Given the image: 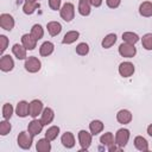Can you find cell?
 Instances as JSON below:
<instances>
[{"mask_svg": "<svg viewBox=\"0 0 152 152\" xmlns=\"http://www.w3.org/2000/svg\"><path fill=\"white\" fill-rule=\"evenodd\" d=\"M17 142L20 148L30 150L32 146V142H33V135L28 131H23L19 133V135L17 138Z\"/></svg>", "mask_w": 152, "mask_h": 152, "instance_id": "1", "label": "cell"}, {"mask_svg": "<svg viewBox=\"0 0 152 152\" xmlns=\"http://www.w3.org/2000/svg\"><path fill=\"white\" fill-rule=\"evenodd\" d=\"M59 14L64 21H66V23L71 21L75 17V6L71 2H65L59 10Z\"/></svg>", "mask_w": 152, "mask_h": 152, "instance_id": "2", "label": "cell"}, {"mask_svg": "<svg viewBox=\"0 0 152 152\" xmlns=\"http://www.w3.org/2000/svg\"><path fill=\"white\" fill-rule=\"evenodd\" d=\"M24 66H25V70H26V71H28V72H31V74H34V72H38V71L40 70V68H42V62H40L37 57L30 56V57H27V58L25 59Z\"/></svg>", "mask_w": 152, "mask_h": 152, "instance_id": "3", "label": "cell"}, {"mask_svg": "<svg viewBox=\"0 0 152 152\" xmlns=\"http://www.w3.org/2000/svg\"><path fill=\"white\" fill-rule=\"evenodd\" d=\"M129 137H131V132L127 128H120L115 133V144L121 148H124L127 145Z\"/></svg>", "mask_w": 152, "mask_h": 152, "instance_id": "4", "label": "cell"}, {"mask_svg": "<svg viewBox=\"0 0 152 152\" xmlns=\"http://www.w3.org/2000/svg\"><path fill=\"white\" fill-rule=\"evenodd\" d=\"M119 53L121 57H125V58H133L137 53V49L133 44H128V43H122L120 44L119 46Z\"/></svg>", "mask_w": 152, "mask_h": 152, "instance_id": "5", "label": "cell"}, {"mask_svg": "<svg viewBox=\"0 0 152 152\" xmlns=\"http://www.w3.org/2000/svg\"><path fill=\"white\" fill-rule=\"evenodd\" d=\"M91 139H93V134L86 129H81L78 132V142L81 145L82 150H88L91 145Z\"/></svg>", "mask_w": 152, "mask_h": 152, "instance_id": "6", "label": "cell"}, {"mask_svg": "<svg viewBox=\"0 0 152 152\" xmlns=\"http://www.w3.org/2000/svg\"><path fill=\"white\" fill-rule=\"evenodd\" d=\"M0 26L6 31H12L14 27V18L8 13L0 14Z\"/></svg>", "mask_w": 152, "mask_h": 152, "instance_id": "7", "label": "cell"}, {"mask_svg": "<svg viewBox=\"0 0 152 152\" xmlns=\"http://www.w3.org/2000/svg\"><path fill=\"white\" fill-rule=\"evenodd\" d=\"M14 68V61L10 55H2L0 58V69L4 72H8L13 70Z\"/></svg>", "mask_w": 152, "mask_h": 152, "instance_id": "8", "label": "cell"}, {"mask_svg": "<svg viewBox=\"0 0 152 152\" xmlns=\"http://www.w3.org/2000/svg\"><path fill=\"white\" fill-rule=\"evenodd\" d=\"M134 64L131 62H122L119 65V74L122 77H131L134 74Z\"/></svg>", "mask_w": 152, "mask_h": 152, "instance_id": "9", "label": "cell"}, {"mask_svg": "<svg viewBox=\"0 0 152 152\" xmlns=\"http://www.w3.org/2000/svg\"><path fill=\"white\" fill-rule=\"evenodd\" d=\"M43 109H44V104L40 100L34 99L30 102V116H32L33 119L37 118L39 114H42Z\"/></svg>", "mask_w": 152, "mask_h": 152, "instance_id": "10", "label": "cell"}, {"mask_svg": "<svg viewBox=\"0 0 152 152\" xmlns=\"http://www.w3.org/2000/svg\"><path fill=\"white\" fill-rule=\"evenodd\" d=\"M15 114L19 118H26L27 115H30V103L25 100L19 101L15 107Z\"/></svg>", "mask_w": 152, "mask_h": 152, "instance_id": "11", "label": "cell"}, {"mask_svg": "<svg viewBox=\"0 0 152 152\" xmlns=\"http://www.w3.org/2000/svg\"><path fill=\"white\" fill-rule=\"evenodd\" d=\"M43 127H44V125H43V122L40 121V120H38V119H33V120H31L30 122H28V125H27V131L33 135V137H36V135H38L42 131H43Z\"/></svg>", "mask_w": 152, "mask_h": 152, "instance_id": "12", "label": "cell"}, {"mask_svg": "<svg viewBox=\"0 0 152 152\" xmlns=\"http://www.w3.org/2000/svg\"><path fill=\"white\" fill-rule=\"evenodd\" d=\"M132 119H133V115L128 109H120L116 113V120H118L119 124L127 125L132 121Z\"/></svg>", "mask_w": 152, "mask_h": 152, "instance_id": "13", "label": "cell"}, {"mask_svg": "<svg viewBox=\"0 0 152 152\" xmlns=\"http://www.w3.org/2000/svg\"><path fill=\"white\" fill-rule=\"evenodd\" d=\"M37 39L31 34V33H25L21 36V44L27 49V50H33L37 46Z\"/></svg>", "mask_w": 152, "mask_h": 152, "instance_id": "14", "label": "cell"}, {"mask_svg": "<svg viewBox=\"0 0 152 152\" xmlns=\"http://www.w3.org/2000/svg\"><path fill=\"white\" fill-rule=\"evenodd\" d=\"M40 115H42V116H40V121L43 122L44 126L51 124V122L53 121V119H55V112H53V109L50 108V107L44 108Z\"/></svg>", "mask_w": 152, "mask_h": 152, "instance_id": "15", "label": "cell"}, {"mask_svg": "<svg viewBox=\"0 0 152 152\" xmlns=\"http://www.w3.org/2000/svg\"><path fill=\"white\" fill-rule=\"evenodd\" d=\"M39 8V2L36 0H25L24 6H23V12L25 14H33L36 10Z\"/></svg>", "mask_w": 152, "mask_h": 152, "instance_id": "16", "label": "cell"}, {"mask_svg": "<svg viewBox=\"0 0 152 152\" xmlns=\"http://www.w3.org/2000/svg\"><path fill=\"white\" fill-rule=\"evenodd\" d=\"M26 51H27V49H26L23 44H14V45L12 46V52H13V55H14L18 59H26V58H27Z\"/></svg>", "mask_w": 152, "mask_h": 152, "instance_id": "17", "label": "cell"}, {"mask_svg": "<svg viewBox=\"0 0 152 152\" xmlns=\"http://www.w3.org/2000/svg\"><path fill=\"white\" fill-rule=\"evenodd\" d=\"M61 142L64 147L66 148H72L75 146V137L71 132H65L62 138H61Z\"/></svg>", "mask_w": 152, "mask_h": 152, "instance_id": "18", "label": "cell"}, {"mask_svg": "<svg viewBox=\"0 0 152 152\" xmlns=\"http://www.w3.org/2000/svg\"><path fill=\"white\" fill-rule=\"evenodd\" d=\"M91 11V2L90 0H80L78 1V13L83 17H87L90 14Z\"/></svg>", "mask_w": 152, "mask_h": 152, "instance_id": "19", "label": "cell"}, {"mask_svg": "<svg viewBox=\"0 0 152 152\" xmlns=\"http://www.w3.org/2000/svg\"><path fill=\"white\" fill-rule=\"evenodd\" d=\"M53 50H55L53 43L46 40V42H44V43L40 45V48H39V55L43 56V57H48V56H50V55L53 52Z\"/></svg>", "mask_w": 152, "mask_h": 152, "instance_id": "20", "label": "cell"}, {"mask_svg": "<svg viewBox=\"0 0 152 152\" xmlns=\"http://www.w3.org/2000/svg\"><path fill=\"white\" fill-rule=\"evenodd\" d=\"M139 14L145 18L152 17V2L151 1H144L139 6Z\"/></svg>", "mask_w": 152, "mask_h": 152, "instance_id": "21", "label": "cell"}, {"mask_svg": "<svg viewBox=\"0 0 152 152\" xmlns=\"http://www.w3.org/2000/svg\"><path fill=\"white\" fill-rule=\"evenodd\" d=\"M134 146H135V148L137 150H139V151H141V152H146V151H148V142H147V140L144 138V137H141V135H137L135 138H134Z\"/></svg>", "mask_w": 152, "mask_h": 152, "instance_id": "22", "label": "cell"}, {"mask_svg": "<svg viewBox=\"0 0 152 152\" xmlns=\"http://www.w3.org/2000/svg\"><path fill=\"white\" fill-rule=\"evenodd\" d=\"M46 28H48V32L51 37H55V36H58L62 31V25L58 23V21H49L48 25H46Z\"/></svg>", "mask_w": 152, "mask_h": 152, "instance_id": "23", "label": "cell"}, {"mask_svg": "<svg viewBox=\"0 0 152 152\" xmlns=\"http://www.w3.org/2000/svg\"><path fill=\"white\" fill-rule=\"evenodd\" d=\"M78 38H80V32L72 30V31H69V32H66V33L64 34V37H63V39H62V43L69 45V44L75 43Z\"/></svg>", "mask_w": 152, "mask_h": 152, "instance_id": "24", "label": "cell"}, {"mask_svg": "<svg viewBox=\"0 0 152 152\" xmlns=\"http://www.w3.org/2000/svg\"><path fill=\"white\" fill-rule=\"evenodd\" d=\"M103 122L101 120H93L90 124H89V131L93 135H97L99 133H101L103 131Z\"/></svg>", "mask_w": 152, "mask_h": 152, "instance_id": "25", "label": "cell"}, {"mask_svg": "<svg viewBox=\"0 0 152 152\" xmlns=\"http://www.w3.org/2000/svg\"><path fill=\"white\" fill-rule=\"evenodd\" d=\"M36 150L38 152H50L51 150V142L50 140H48L46 138H43V139H39L36 144Z\"/></svg>", "mask_w": 152, "mask_h": 152, "instance_id": "26", "label": "cell"}, {"mask_svg": "<svg viewBox=\"0 0 152 152\" xmlns=\"http://www.w3.org/2000/svg\"><path fill=\"white\" fill-rule=\"evenodd\" d=\"M100 142L102 145L109 147V146H112V145L115 144V138H114V135H113L112 132H106V133H103L100 137Z\"/></svg>", "mask_w": 152, "mask_h": 152, "instance_id": "27", "label": "cell"}, {"mask_svg": "<svg viewBox=\"0 0 152 152\" xmlns=\"http://www.w3.org/2000/svg\"><path fill=\"white\" fill-rule=\"evenodd\" d=\"M116 38H118V37H116L115 33H108V34L102 39V42H101L102 48H103V49H109V48H112V46L115 44Z\"/></svg>", "mask_w": 152, "mask_h": 152, "instance_id": "28", "label": "cell"}, {"mask_svg": "<svg viewBox=\"0 0 152 152\" xmlns=\"http://www.w3.org/2000/svg\"><path fill=\"white\" fill-rule=\"evenodd\" d=\"M122 40L125 43H128V44H135L138 40H139V36L134 32H131V31H127V32H124L122 33Z\"/></svg>", "mask_w": 152, "mask_h": 152, "instance_id": "29", "label": "cell"}, {"mask_svg": "<svg viewBox=\"0 0 152 152\" xmlns=\"http://www.w3.org/2000/svg\"><path fill=\"white\" fill-rule=\"evenodd\" d=\"M58 134H59V127H58V126H51V127H49V128L46 129V132H45V138H46L48 140L52 141V140H55V139L58 137Z\"/></svg>", "mask_w": 152, "mask_h": 152, "instance_id": "30", "label": "cell"}, {"mask_svg": "<svg viewBox=\"0 0 152 152\" xmlns=\"http://www.w3.org/2000/svg\"><path fill=\"white\" fill-rule=\"evenodd\" d=\"M30 33H31L37 40H39V39H42L43 36H44V28H43L42 25H39V24H34V25L32 26Z\"/></svg>", "mask_w": 152, "mask_h": 152, "instance_id": "31", "label": "cell"}, {"mask_svg": "<svg viewBox=\"0 0 152 152\" xmlns=\"http://www.w3.org/2000/svg\"><path fill=\"white\" fill-rule=\"evenodd\" d=\"M13 112H14V109H13V106L11 103H5L2 106V118L4 119L10 120L13 115Z\"/></svg>", "mask_w": 152, "mask_h": 152, "instance_id": "32", "label": "cell"}, {"mask_svg": "<svg viewBox=\"0 0 152 152\" xmlns=\"http://www.w3.org/2000/svg\"><path fill=\"white\" fill-rule=\"evenodd\" d=\"M141 45L145 50H152V33H146L142 36Z\"/></svg>", "mask_w": 152, "mask_h": 152, "instance_id": "33", "label": "cell"}, {"mask_svg": "<svg viewBox=\"0 0 152 152\" xmlns=\"http://www.w3.org/2000/svg\"><path fill=\"white\" fill-rule=\"evenodd\" d=\"M11 129H12V126H11L8 120L5 119L0 122V134L1 135H7L11 132Z\"/></svg>", "mask_w": 152, "mask_h": 152, "instance_id": "34", "label": "cell"}, {"mask_svg": "<svg viewBox=\"0 0 152 152\" xmlns=\"http://www.w3.org/2000/svg\"><path fill=\"white\" fill-rule=\"evenodd\" d=\"M76 53L78 55V56H86V55H88V52H89V45L87 44V43H80L77 46H76Z\"/></svg>", "mask_w": 152, "mask_h": 152, "instance_id": "35", "label": "cell"}, {"mask_svg": "<svg viewBox=\"0 0 152 152\" xmlns=\"http://www.w3.org/2000/svg\"><path fill=\"white\" fill-rule=\"evenodd\" d=\"M7 46H8V38L6 36H4V34H0V48H1L0 52L4 53L5 50L7 49Z\"/></svg>", "mask_w": 152, "mask_h": 152, "instance_id": "36", "label": "cell"}, {"mask_svg": "<svg viewBox=\"0 0 152 152\" xmlns=\"http://www.w3.org/2000/svg\"><path fill=\"white\" fill-rule=\"evenodd\" d=\"M61 2L62 0H49V6L52 11H58L61 10Z\"/></svg>", "mask_w": 152, "mask_h": 152, "instance_id": "37", "label": "cell"}, {"mask_svg": "<svg viewBox=\"0 0 152 152\" xmlns=\"http://www.w3.org/2000/svg\"><path fill=\"white\" fill-rule=\"evenodd\" d=\"M106 4L109 8H118L121 4V0H106Z\"/></svg>", "mask_w": 152, "mask_h": 152, "instance_id": "38", "label": "cell"}, {"mask_svg": "<svg viewBox=\"0 0 152 152\" xmlns=\"http://www.w3.org/2000/svg\"><path fill=\"white\" fill-rule=\"evenodd\" d=\"M90 2H91V6L94 7H100L102 5V0H90Z\"/></svg>", "mask_w": 152, "mask_h": 152, "instance_id": "39", "label": "cell"}, {"mask_svg": "<svg viewBox=\"0 0 152 152\" xmlns=\"http://www.w3.org/2000/svg\"><path fill=\"white\" fill-rule=\"evenodd\" d=\"M147 134H148L150 137H152V124H150V125L147 126Z\"/></svg>", "mask_w": 152, "mask_h": 152, "instance_id": "40", "label": "cell"}, {"mask_svg": "<svg viewBox=\"0 0 152 152\" xmlns=\"http://www.w3.org/2000/svg\"><path fill=\"white\" fill-rule=\"evenodd\" d=\"M36 1H38V2H39V0H36Z\"/></svg>", "mask_w": 152, "mask_h": 152, "instance_id": "41", "label": "cell"}]
</instances>
